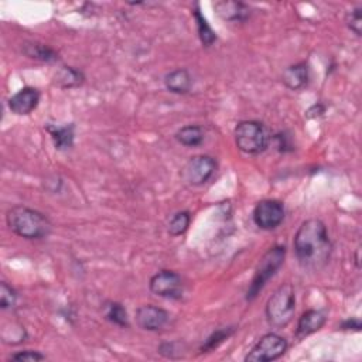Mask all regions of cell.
<instances>
[{
	"mask_svg": "<svg viewBox=\"0 0 362 362\" xmlns=\"http://www.w3.org/2000/svg\"><path fill=\"white\" fill-rule=\"evenodd\" d=\"M293 245L299 264L310 270L324 268L332 252L327 226L317 218L307 220L299 226Z\"/></svg>",
	"mask_w": 362,
	"mask_h": 362,
	"instance_id": "6da1fadb",
	"label": "cell"
},
{
	"mask_svg": "<svg viewBox=\"0 0 362 362\" xmlns=\"http://www.w3.org/2000/svg\"><path fill=\"white\" fill-rule=\"evenodd\" d=\"M6 224L13 234L28 241L44 239L53 231V224L43 213L24 205L12 206L6 213Z\"/></svg>",
	"mask_w": 362,
	"mask_h": 362,
	"instance_id": "7a4b0ae2",
	"label": "cell"
},
{
	"mask_svg": "<svg viewBox=\"0 0 362 362\" xmlns=\"http://www.w3.org/2000/svg\"><path fill=\"white\" fill-rule=\"evenodd\" d=\"M296 313V293L290 283H284L269 297L265 308L266 320L273 328L288 327Z\"/></svg>",
	"mask_w": 362,
	"mask_h": 362,
	"instance_id": "3957f363",
	"label": "cell"
},
{
	"mask_svg": "<svg viewBox=\"0 0 362 362\" xmlns=\"http://www.w3.org/2000/svg\"><path fill=\"white\" fill-rule=\"evenodd\" d=\"M284 257H286V248L281 245H276L270 248L262 257L259 264H257L252 281L249 284V289L246 292V300L252 301L255 300L259 293L264 290V288L268 284V281L279 272V269L284 264Z\"/></svg>",
	"mask_w": 362,
	"mask_h": 362,
	"instance_id": "277c9868",
	"label": "cell"
},
{
	"mask_svg": "<svg viewBox=\"0 0 362 362\" xmlns=\"http://www.w3.org/2000/svg\"><path fill=\"white\" fill-rule=\"evenodd\" d=\"M235 143L245 154H261L269 146V134L264 123L242 120L235 127Z\"/></svg>",
	"mask_w": 362,
	"mask_h": 362,
	"instance_id": "5b68a950",
	"label": "cell"
},
{
	"mask_svg": "<svg viewBox=\"0 0 362 362\" xmlns=\"http://www.w3.org/2000/svg\"><path fill=\"white\" fill-rule=\"evenodd\" d=\"M288 341L276 332H268L257 341L245 356L246 362H269L276 361L288 351Z\"/></svg>",
	"mask_w": 362,
	"mask_h": 362,
	"instance_id": "8992f818",
	"label": "cell"
},
{
	"mask_svg": "<svg viewBox=\"0 0 362 362\" xmlns=\"http://www.w3.org/2000/svg\"><path fill=\"white\" fill-rule=\"evenodd\" d=\"M217 167L218 164L214 158L209 156V154H197L186 163L183 171H181V177L189 186L200 187L209 183L215 174Z\"/></svg>",
	"mask_w": 362,
	"mask_h": 362,
	"instance_id": "52a82bcc",
	"label": "cell"
},
{
	"mask_svg": "<svg viewBox=\"0 0 362 362\" xmlns=\"http://www.w3.org/2000/svg\"><path fill=\"white\" fill-rule=\"evenodd\" d=\"M284 217H286V210H284L283 202L279 200H262L255 205L252 220L255 225L265 231H272L277 228Z\"/></svg>",
	"mask_w": 362,
	"mask_h": 362,
	"instance_id": "ba28073f",
	"label": "cell"
},
{
	"mask_svg": "<svg viewBox=\"0 0 362 362\" xmlns=\"http://www.w3.org/2000/svg\"><path fill=\"white\" fill-rule=\"evenodd\" d=\"M150 292L159 297L177 300L183 296V281L178 273L173 270H162L154 275L149 283Z\"/></svg>",
	"mask_w": 362,
	"mask_h": 362,
	"instance_id": "9c48e42d",
	"label": "cell"
},
{
	"mask_svg": "<svg viewBox=\"0 0 362 362\" xmlns=\"http://www.w3.org/2000/svg\"><path fill=\"white\" fill-rule=\"evenodd\" d=\"M169 320V312L159 306L145 304L136 310V324L145 331H160L167 326Z\"/></svg>",
	"mask_w": 362,
	"mask_h": 362,
	"instance_id": "30bf717a",
	"label": "cell"
},
{
	"mask_svg": "<svg viewBox=\"0 0 362 362\" xmlns=\"http://www.w3.org/2000/svg\"><path fill=\"white\" fill-rule=\"evenodd\" d=\"M40 103V92L33 87H24L19 92H16L8 102L9 109L19 115H30L37 109Z\"/></svg>",
	"mask_w": 362,
	"mask_h": 362,
	"instance_id": "8fae6325",
	"label": "cell"
},
{
	"mask_svg": "<svg viewBox=\"0 0 362 362\" xmlns=\"http://www.w3.org/2000/svg\"><path fill=\"white\" fill-rule=\"evenodd\" d=\"M327 321V317L320 310H307L301 315L296 328V337L304 339L320 331Z\"/></svg>",
	"mask_w": 362,
	"mask_h": 362,
	"instance_id": "7c38bea8",
	"label": "cell"
},
{
	"mask_svg": "<svg viewBox=\"0 0 362 362\" xmlns=\"http://www.w3.org/2000/svg\"><path fill=\"white\" fill-rule=\"evenodd\" d=\"M214 10L222 20L232 23L246 21L251 16V9L245 3L229 2V0H222V2L214 3Z\"/></svg>",
	"mask_w": 362,
	"mask_h": 362,
	"instance_id": "4fadbf2b",
	"label": "cell"
},
{
	"mask_svg": "<svg viewBox=\"0 0 362 362\" xmlns=\"http://www.w3.org/2000/svg\"><path fill=\"white\" fill-rule=\"evenodd\" d=\"M308 78H310V74H308L307 63H299V64L290 65L283 71V75H281L283 84L293 91L304 88L308 83Z\"/></svg>",
	"mask_w": 362,
	"mask_h": 362,
	"instance_id": "5bb4252c",
	"label": "cell"
},
{
	"mask_svg": "<svg viewBox=\"0 0 362 362\" xmlns=\"http://www.w3.org/2000/svg\"><path fill=\"white\" fill-rule=\"evenodd\" d=\"M164 85L166 88L177 95H186L190 92L193 85V78L187 70L178 68L174 71H170L164 76Z\"/></svg>",
	"mask_w": 362,
	"mask_h": 362,
	"instance_id": "9a60e30c",
	"label": "cell"
},
{
	"mask_svg": "<svg viewBox=\"0 0 362 362\" xmlns=\"http://www.w3.org/2000/svg\"><path fill=\"white\" fill-rule=\"evenodd\" d=\"M23 54L32 60L48 63V64L57 63L60 60L58 53L54 48H51L41 43H37V41H25L23 44Z\"/></svg>",
	"mask_w": 362,
	"mask_h": 362,
	"instance_id": "2e32d148",
	"label": "cell"
},
{
	"mask_svg": "<svg viewBox=\"0 0 362 362\" xmlns=\"http://www.w3.org/2000/svg\"><path fill=\"white\" fill-rule=\"evenodd\" d=\"M47 132L50 134L51 139L54 142L56 149L58 150H68L74 146L75 139V126L70 125H47Z\"/></svg>",
	"mask_w": 362,
	"mask_h": 362,
	"instance_id": "e0dca14e",
	"label": "cell"
},
{
	"mask_svg": "<svg viewBox=\"0 0 362 362\" xmlns=\"http://www.w3.org/2000/svg\"><path fill=\"white\" fill-rule=\"evenodd\" d=\"M84 81H85V76H84L83 71L76 70L74 67H68V65L61 67L54 76V84L63 89H71V88L81 87L84 84Z\"/></svg>",
	"mask_w": 362,
	"mask_h": 362,
	"instance_id": "ac0fdd59",
	"label": "cell"
},
{
	"mask_svg": "<svg viewBox=\"0 0 362 362\" xmlns=\"http://www.w3.org/2000/svg\"><path fill=\"white\" fill-rule=\"evenodd\" d=\"M205 138L204 129L198 125H187L178 129L175 134V139L178 143H181L186 147H197L202 145Z\"/></svg>",
	"mask_w": 362,
	"mask_h": 362,
	"instance_id": "d6986e66",
	"label": "cell"
},
{
	"mask_svg": "<svg viewBox=\"0 0 362 362\" xmlns=\"http://www.w3.org/2000/svg\"><path fill=\"white\" fill-rule=\"evenodd\" d=\"M103 316L105 319L118 326V327H129V317H127V312L126 308L123 307V304L118 303V301H108L103 307Z\"/></svg>",
	"mask_w": 362,
	"mask_h": 362,
	"instance_id": "ffe728a7",
	"label": "cell"
},
{
	"mask_svg": "<svg viewBox=\"0 0 362 362\" xmlns=\"http://www.w3.org/2000/svg\"><path fill=\"white\" fill-rule=\"evenodd\" d=\"M193 14H194V19L197 21V29H198V36H200L201 43L205 47H211L217 41V34L211 29V25L209 24V21H206V19L201 14L198 5L195 6V10L193 12Z\"/></svg>",
	"mask_w": 362,
	"mask_h": 362,
	"instance_id": "44dd1931",
	"label": "cell"
},
{
	"mask_svg": "<svg viewBox=\"0 0 362 362\" xmlns=\"http://www.w3.org/2000/svg\"><path fill=\"white\" fill-rule=\"evenodd\" d=\"M191 222V215L189 211H178L175 213L167 225V231L171 237H180L186 234V231L189 229Z\"/></svg>",
	"mask_w": 362,
	"mask_h": 362,
	"instance_id": "7402d4cb",
	"label": "cell"
},
{
	"mask_svg": "<svg viewBox=\"0 0 362 362\" xmlns=\"http://www.w3.org/2000/svg\"><path fill=\"white\" fill-rule=\"evenodd\" d=\"M235 328L234 327H224L217 331H214L209 339L205 340V343L201 347V352H209L213 350H217L225 340H228L232 334H234Z\"/></svg>",
	"mask_w": 362,
	"mask_h": 362,
	"instance_id": "603a6c76",
	"label": "cell"
},
{
	"mask_svg": "<svg viewBox=\"0 0 362 362\" xmlns=\"http://www.w3.org/2000/svg\"><path fill=\"white\" fill-rule=\"evenodd\" d=\"M361 13H362V6L356 5L345 14V23L348 25V29L358 37H361V33H362V14Z\"/></svg>",
	"mask_w": 362,
	"mask_h": 362,
	"instance_id": "cb8c5ba5",
	"label": "cell"
},
{
	"mask_svg": "<svg viewBox=\"0 0 362 362\" xmlns=\"http://www.w3.org/2000/svg\"><path fill=\"white\" fill-rule=\"evenodd\" d=\"M17 303V293L16 290L9 286L6 281H2L0 284V307L2 310H10L14 308Z\"/></svg>",
	"mask_w": 362,
	"mask_h": 362,
	"instance_id": "d4e9b609",
	"label": "cell"
},
{
	"mask_svg": "<svg viewBox=\"0 0 362 362\" xmlns=\"http://www.w3.org/2000/svg\"><path fill=\"white\" fill-rule=\"evenodd\" d=\"M10 359L13 361H19V362H24V361H44L45 359V355L39 352V351H32V350H28V351H20L17 354H13L10 356Z\"/></svg>",
	"mask_w": 362,
	"mask_h": 362,
	"instance_id": "484cf974",
	"label": "cell"
},
{
	"mask_svg": "<svg viewBox=\"0 0 362 362\" xmlns=\"http://www.w3.org/2000/svg\"><path fill=\"white\" fill-rule=\"evenodd\" d=\"M340 327H341V330L359 331V330H361V321H359L358 319H348V320H345Z\"/></svg>",
	"mask_w": 362,
	"mask_h": 362,
	"instance_id": "4316f807",
	"label": "cell"
}]
</instances>
